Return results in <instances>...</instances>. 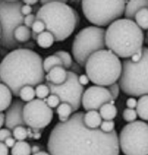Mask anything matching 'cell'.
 I'll return each mask as SVG.
<instances>
[{"mask_svg": "<svg viewBox=\"0 0 148 155\" xmlns=\"http://www.w3.org/2000/svg\"><path fill=\"white\" fill-rule=\"evenodd\" d=\"M13 36L15 41L22 45L29 41L31 38V31L24 25H21L15 28Z\"/></svg>", "mask_w": 148, "mask_h": 155, "instance_id": "19", "label": "cell"}, {"mask_svg": "<svg viewBox=\"0 0 148 155\" xmlns=\"http://www.w3.org/2000/svg\"><path fill=\"white\" fill-rule=\"evenodd\" d=\"M20 11H21V14L24 17H26V15H28L32 14V12L33 11V8L31 6L23 4V5L21 7Z\"/></svg>", "mask_w": 148, "mask_h": 155, "instance_id": "38", "label": "cell"}, {"mask_svg": "<svg viewBox=\"0 0 148 155\" xmlns=\"http://www.w3.org/2000/svg\"><path fill=\"white\" fill-rule=\"evenodd\" d=\"M142 54H143V51H142V49L141 50H140L139 51L136 52L133 56H131V61L132 62H133V63H138V62H139L141 60V59H142Z\"/></svg>", "mask_w": 148, "mask_h": 155, "instance_id": "39", "label": "cell"}, {"mask_svg": "<svg viewBox=\"0 0 148 155\" xmlns=\"http://www.w3.org/2000/svg\"><path fill=\"white\" fill-rule=\"evenodd\" d=\"M12 137L17 141H22L28 137V130L24 126H18L12 130Z\"/></svg>", "mask_w": 148, "mask_h": 155, "instance_id": "29", "label": "cell"}, {"mask_svg": "<svg viewBox=\"0 0 148 155\" xmlns=\"http://www.w3.org/2000/svg\"><path fill=\"white\" fill-rule=\"evenodd\" d=\"M31 28V38L34 41H36L38 35L45 31V25L44 22L41 20H35Z\"/></svg>", "mask_w": 148, "mask_h": 155, "instance_id": "30", "label": "cell"}, {"mask_svg": "<svg viewBox=\"0 0 148 155\" xmlns=\"http://www.w3.org/2000/svg\"><path fill=\"white\" fill-rule=\"evenodd\" d=\"M53 111L43 100L34 99L26 103L23 109L26 125L33 129H44L52 120Z\"/></svg>", "mask_w": 148, "mask_h": 155, "instance_id": "12", "label": "cell"}, {"mask_svg": "<svg viewBox=\"0 0 148 155\" xmlns=\"http://www.w3.org/2000/svg\"><path fill=\"white\" fill-rule=\"evenodd\" d=\"M35 96L38 99L43 100L46 98L50 94L49 87L46 84H40L37 85L35 89Z\"/></svg>", "mask_w": 148, "mask_h": 155, "instance_id": "31", "label": "cell"}, {"mask_svg": "<svg viewBox=\"0 0 148 155\" xmlns=\"http://www.w3.org/2000/svg\"><path fill=\"white\" fill-rule=\"evenodd\" d=\"M24 4H26L29 6H32V5H36L39 1H36V0H24V1H22Z\"/></svg>", "mask_w": 148, "mask_h": 155, "instance_id": "44", "label": "cell"}, {"mask_svg": "<svg viewBox=\"0 0 148 155\" xmlns=\"http://www.w3.org/2000/svg\"><path fill=\"white\" fill-rule=\"evenodd\" d=\"M54 54L60 59L62 63L63 68L65 70L70 69L72 66L73 61L71 54L68 52L60 50L55 52Z\"/></svg>", "mask_w": 148, "mask_h": 155, "instance_id": "28", "label": "cell"}, {"mask_svg": "<svg viewBox=\"0 0 148 155\" xmlns=\"http://www.w3.org/2000/svg\"><path fill=\"white\" fill-rule=\"evenodd\" d=\"M9 149L4 142H0V155H9Z\"/></svg>", "mask_w": 148, "mask_h": 155, "instance_id": "43", "label": "cell"}, {"mask_svg": "<svg viewBox=\"0 0 148 155\" xmlns=\"http://www.w3.org/2000/svg\"><path fill=\"white\" fill-rule=\"evenodd\" d=\"M26 103L19 99L12 100L9 108L5 111L4 125L11 131L18 126L26 127L23 118V109Z\"/></svg>", "mask_w": 148, "mask_h": 155, "instance_id": "14", "label": "cell"}, {"mask_svg": "<svg viewBox=\"0 0 148 155\" xmlns=\"http://www.w3.org/2000/svg\"><path fill=\"white\" fill-rule=\"evenodd\" d=\"M114 105L115 101L112 98L107 88L99 86L88 87L84 92L81 104L86 111H98L105 104Z\"/></svg>", "mask_w": 148, "mask_h": 155, "instance_id": "13", "label": "cell"}, {"mask_svg": "<svg viewBox=\"0 0 148 155\" xmlns=\"http://www.w3.org/2000/svg\"><path fill=\"white\" fill-rule=\"evenodd\" d=\"M148 95H144L140 97L136 105V113L142 120L147 121L148 120Z\"/></svg>", "mask_w": 148, "mask_h": 155, "instance_id": "20", "label": "cell"}, {"mask_svg": "<svg viewBox=\"0 0 148 155\" xmlns=\"http://www.w3.org/2000/svg\"><path fill=\"white\" fill-rule=\"evenodd\" d=\"M107 89L108 90L110 94L111 95L113 100L115 101V100H116L119 95L120 90V87L119 86L118 83H117L116 82L113 83L112 84L108 86Z\"/></svg>", "mask_w": 148, "mask_h": 155, "instance_id": "35", "label": "cell"}, {"mask_svg": "<svg viewBox=\"0 0 148 155\" xmlns=\"http://www.w3.org/2000/svg\"><path fill=\"white\" fill-rule=\"evenodd\" d=\"M85 112H75L65 122H58L48 137L51 155H119L118 135L99 128L89 129L83 122Z\"/></svg>", "mask_w": 148, "mask_h": 155, "instance_id": "1", "label": "cell"}, {"mask_svg": "<svg viewBox=\"0 0 148 155\" xmlns=\"http://www.w3.org/2000/svg\"><path fill=\"white\" fill-rule=\"evenodd\" d=\"M0 83H2V82H1V78H0Z\"/></svg>", "mask_w": 148, "mask_h": 155, "instance_id": "48", "label": "cell"}, {"mask_svg": "<svg viewBox=\"0 0 148 155\" xmlns=\"http://www.w3.org/2000/svg\"><path fill=\"white\" fill-rule=\"evenodd\" d=\"M134 21L142 30H146L148 28V8L141 9L136 14Z\"/></svg>", "mask_w": 148, "mask_h": 155, "instance_id": "25", "label": "cell"}, {"mask_svg": "<svg viewBox=\"0 0 148 155\" xmlns=\"http://www.w3.org/2000/svg\"><path fill=\"white\" fill-rule=\"evenodd\" d=\"M31 145L24 140L17 141L11 148V155H31Z\"/></svg>", "mask_w": 148, "mask_h": 155, "instance_id": "23", "label": "cell"}, {"mask_svg": "<svg viewBox=\"0 0 148 155\" xmlns=\"http://www.w3.org/2000/svg\"><path fill=\"white\" fill-rule=\"evenodd\" d=\"M127 1L84 0L82 9L85 18L95 26L109 25L123 15Z\"/></svg>", "mask_w": 148, "mask_h": 155, "instance_id": "8", "label": "cell"}, {"mask_svg": "<svg viewBox=\"0 0 148 155\" xmlns=\"http://www.w3.org/2000/svg\"><path fill=\"white\" fill-rule=\"evenodd\" d=\"M42 7L36 12V20L44 22L46 31L51 33L55 42L69 38L79 21L78 12L67 4L68 1H40Z\"/></svg>", "mask_w": 148, "mask_h": 155, "instance_id": "3", "label": "cell"}, {"mask_svg": "<svg viewBox=\"0 0 148 155\" xmlns=\"http://www.w3.org/2000/svg\"><path fill=\"white\" fill-rule=\"evenodd\" d=\"M105 35L104 28L95 26H87L76 35L72 45V53L81 67H85L91 54L105 49Z\"/></svg>", "mask_w": 148, "mask_h": 155, "instance_id": "9", "label": "cell"}, {"mask_svg": "<svg viewBox=\"0 0 148 155\" xmlns=\"http://www.w3.org/2000/svg\"><path fill=\"white\" fill-rule=\"evenodd\" d=\"M36 20V17L35 14H31L28 15H26L24 18V21L23 23L25 26L28 27V28H31L34 22Z\"/></svg>", "mask_w": 148, "mask_h": 155, "instance_id": "36", "label": "cell"}, {"mask_svg": "<svg viewBox=\"0 0 148 155\" xmlns=\"http://www.w3.org/2000/svg\"><path fill=\"white\" fill-rule=\"evenodd\" d=\"M137 105V101L135 98L131 97L129 98L126 101V105L128 107V108L130 109H134L136 108Z\"/></svg>", "mask_w": 148, "mask_h": 155, "instance_id": "41", "label": "cell"}, {"mask_svg": "<svg viewBox=\"0 0 148 155\" xmlns=\"http://www.w3.org/2000/svg\"><path fill=\"white\" fill-rule=\"evenodd\" d=\"M43 69L45 73H48L52 68L56 66L63 67L62 63L60 59L55 54H52L47 57L43 63Z\"/></svg>", "mask_w": 148, "mask_h": 155, "instance_id": "26", "label": "cell"}, {"mask_svg": "<svg viewBox=\"0 0 148 155\" xmlns=\"http://www.w3.org/2000/svg\"><path fill=\"white\" fill-rule=\"evenodd\" d=\"M142 57L138 63L125 59L122 63L119 86L129 96L141 97L148 95V48L143 46Z\"/></svg>", "mask_w": 148, "mask_h": 155, "instance_id": "6", "label": "cell"}, {"mask_svg": "<svg viewBox=\"0 0 148 155\" xmlns=\"http://www.w3.org/2000/svg\"><path fill=\"white\" fill-rule=\"evenodd\" d=\"M57 113L58 115L60 122H65L70 119L73 111L69 104L62 103L57 107Z\"/></svg>", "mask_w": 148, "mask_h": 155, "instance_id": "24", "label": "cell"}, {"mask_svg": "<svg viewBox=\"0 0 148 155\" xmlns=\"http://www.w3.org/2000/svg\"><path fill=\"white\" fill-rule=\"evenodd\" d=\"M115 124L113 120H109V121L104 120L102 121L99 129L104 133L109 134L113 132L115 130Z\"/></svg>", "mask_w": 148, "mask_h": 155, "instance_id": "33", "label": "cell"}, {"mask_svg": "<svg viewBox=\"0 0 148 155\" xmlns=\"http://www.w3.org/2000/svg\"><path fill=\"white\" fill-rule=\"evenodd\" d=\"M16 142V140L13 138L12 137H10L8 138H7L5 141L4 142V144L7 146L8 148H12L14 147Z\"/></svg>", "mask_w": 148, "mask_h": 155, "instance_id": "42", "label": "cell"}, {"mask_svg": "<svg viewBox=\"0 0 148 155\" xmlns=\"http://www.w3.org/2000/svg\"><path fill=\"white\" fill-rule=\"evenodd\" d=\"M102 118L97 111H88L84 114L83 122L85 126L91 129H98L102 122Z\"/></svg>", "mask_w": 148, "mask_h": 155, "instance_id": "17", "label": "cell"}, {"mask_svg": "<svg viewBox=\"0 0 148 155\" xmlns=\"http://www.w3.org/2000/svg\"><path fill=\"white\" fill-rule=\"evenodd\" d=\"M122 116L125 121L131 123L136 121L138 115L136 110H135L134 109L126 108L123 112Z\"/></svg>", "mask_w": 148, "mask_h": 155, "instance_id": "32", "label": "cell"}, {"mask_svg": "<svg viewBox=\"0 0 148 155\" xmlns=\"http://www.w3.org/2000/svg\"><path fill=\"white\" fill-rule=\"evenodd\" d=\"M18 97H20L21 101L24 103H28L35 98V89L33 87L25 86L20 89Z\"/></svg>", "mask_w": 148, "mask_h": 155, "instance_id": "27", "label": "cell"}, {"mask_svg": "<svg viewBox=\"0 0 148 155\" xmlns=\"http://www.w3.org/2000/svg\"><path fill=\"white\" fill-rule=\"evenodd\" d=\"M0 36H1V28H0Z\"/></svg>", "mask_w": 148, "mask_h": 155, "instance_id": "49", "label": "cell"}, {"mask_svg": "<svg viewBox=\"0 0 148 155\" xmlns=\"http://www.w3.org/2000/svg\"><path fill=\"white\" fill-rule=\"evenodd\" d=\"M99 114L104 120H113L116 117L118 110L115 105L110 103L104 104L99 110Z\"/></svg>", "mask_w": 148, "mask_h": 155, "instance_id": "21", "label": "cell"}, {"mask_svg": "<svg viewBox=\"0 0 148 155\" xmlns=\"http://www.w3.org/2000/svg\"><path fill=\"white\" fill-rule=\"evenodd\" d=\"M148 1L146 0H131L126 3L124 16L125 18L134 21L136 14L141 9L148 8Z\"/></svg>", "mask_w": 148, "mask_h": 155, "instance_id": "16", "label": "cell"}, {"mask_svg": "<svg viewBox=\"0 0 148 155\" xmlns=\"http://www.w3.org/2000/svg\"><path fill=\"white\" fill-rule=\"evenodd\" d=\"M46 84L50 90L51 94L57 95L61 103L70 104L73 112L78 110L81 105V100L84 87L78 82V75L71 71H67V78L64 83L55 86L46 81Z\"/></svg>", "mask_w": 148, "mask_h": 155, "instance_id": "11", "label": "cell"}, {"mask_svg": "<svg viewBox=\"0 0 148 155\" xmlns=\"http://www.w3.org/2000/svg\"><path fill=\"white\" fill-rule=\"evenodd\" d=\"M4 120H5L4 114L3 112H0V129L4 125Z\"/></svg>", "mask_w": 148, "mask_h": 155, "instance_id": "46", "label": "cell"}, {"mask_svg": "<svg viewBox=\"0 0 148 155\" xmlns=\"http://www.w3.org/2000/svg\"><path fill=\"white\" fill-rule=\"evenodd\" d=\"M89 79L88 78L87 74H81V76H78V82L79 83L84 86H87L88 84L89 83Z\"/></svg>", "mask_w": 148, "mask_h": 155, "instance_id": "40", "label": "cell"}, {"mask_svg": "<svg viewBox=\"0 0 148 155\" xmlns=\"http://www.w3.org/2000/svg\"><path fill=\"white\" fill-rule=\"evenodd\" d=\"M87 76L96 86L108 87L118 80L122 62L113 52L103 49L91 54L85 64Z\"/></svg>", "mask_w": 148, "mask_h": 155, "instance_id": "5", "label": "cell"}, {"mask_svg": "<svg viewBox=\"0 0 148 155\" xmlns=\"http://www.w3.org/2000/svg\"><path fill=\"white\" fill-rule=\"evenodd\" d=\"M145 36L134 21L120 18L105 30V46L118 58L129 59L143 48Z\"/></svg>", "mask_w": 148, "mask_h": 155, "instance_id": "4", "label": "cell"}, {"mask_svg": "<svg viewBox=\"0 0 148 155\" xmlns=\"http://www.w3.org/2000/svg\"><path fill=\"white\" fill-rule=\"evenodd\" d=\"M148 124L143 121L128 123L123 127L118 143L125 155H148Z\"/></svg>", "mask_w": 148, "mask_h": 155, "instance_id": "10", "label": "cell"}, {"mask_svg": "<svg viewBox=\"0 0 148 155\" xmlns=\"http://www.w3.org/2000/svg\"><path fill=\"white\" fill-rule=\"evenodd\" d=\"M22 1L0 0V46L9 50L21 48L22 45L14 38L13 33L18 26L24 25L20 9Z\"/></svg>", "mask_w": 148, "mask_h": 155, "instance_id": "7", "label": "cell"}, {"mask_svg": "<svg viewBox=\"0 0 148 155\" xmlns=\"http://www.w3.org/2000/svg\"><path fill=\"white\" fill-rule=\"evenodd\" d=\"M12 137V131L7 128L0 129V142H4L7 138Z\"/></svg>", "mask_w": 148, "mask_h": 155, "instance_id": "37", "label": "cell"}, {"mask_svg": "<svg viewBox=\"0 0 148 155\" xmlns=\"http://www.w3.org/2000/svg\"><path fill=\"white\" fill-rule=\"evenodd\" d=\"M43 60L31 49L18 48L12 50L0 62L1 82L18 97L20 89L25 86L36 87L45 80Z\"/></svg>", "mask_w": 148, "mask_h": 155, "instance_id": "2", "label": "cell"}, {"mask_svg": "<svg viewBox=\"0 0 148 155\" xmlns=\"http://www.w3.org/2000/svg\"><path fill=\"white\" fill-rule=\"evenodd\" d=\"M36 41L40 47L47 49L51 47L55 42V39L51 33L45 31L38 35Z\"/></svg>", "mask_w": 148, "mask_h": 155, "instance_id": "22", "label": "cell"}, {"mask_svg": "<svg viewBox=\"0 0 148 155\" xmlns=\"http://www.w3.org/2000/svg\"><path fill=\"white\" fill-rule=\"evenodd\" d=\"M31 154L33 155L40 152V147L37 145H34L31 147Z\"/></svg>", "mask_w": 148, "mask_h": 155, "instance_id": "45", "label": "cell"}, {"mask_svg": "<svg viewBox=\"0 0 148 155\" xmlns=\"http://www.w3.org/2000/svg\"><path fill=\"white\" fill-rule=\"evenodd\" d=\"M46 104L50 108L52 109V108H57L58 105L61 104V101H60V98L57 95L51 94L46 98Z\"/></svg>", "mask_w": 148, "mask_h": 155, "instance_id": "34", "label": "cell"}, {"mask_svg": "<svg viewBox=\"0 0 148 155\" xmlns=\"http://www.w3.org/2000/svg\"><path fill=\"white\" fill-rule=\"evenodd\" d=\"M13 95L5 84L0 83V112L5 111L12 101Z\"/></svg>", "mask_w": 148, "mask_h": 155, "instance_id": "18", "label": "cell"}, {"mask_svg": "<svg viewBox=\"0 0 148 155\" xmlns=\"http://www.w3.org/2000/svg\"><path fill=\"white\" fill-rule=\"evenodd\" d=\"M67 78V71L61 66H56L52 68L46 76L45 80L46 82L58 86L64 83Z\"/></svg>", "mask_w": 148, "mask_h": 155, "instance_id": "15", "label": "cell"}, {"mask_svg": "<svg viewBox=\"0 0 148 155\" xmlns=\"http://www.w3.org/2000/svg\"><path fill=\"white\" fill-rule=\"evenodd\" d=\"M33 155H51L48 152H46L45 151H40L38 153H35V154H33Z\"/></svg>", "mask_w": 148, "mask_h": 155, "instance_id": "47", "label": "cell"}]
</instances>
